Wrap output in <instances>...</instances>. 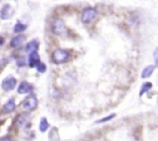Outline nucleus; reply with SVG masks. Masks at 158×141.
<instances>
[{
    "label": "nucleus",
    "instance_id": "nucleus-5",
    "mask_svg": "<svg viewBox=\"0 0 158 141\" xmlns=\"http://www.w3.org/2000/svg\"><path fill=\"white\" fill-rule=\"evenodd\" d=\"M17 80L12 76H9V77H6L4 80L2 82V88L5 91H12L15 88V85H16Z\"/></svg>",
    "mask_w": 158,
    "mask_h": 141
},
{
    "label": "nucleus",
    "instance_id": "nucleus-11",
    "mask_svg": "<svg viewBox=\"0 0 158 141\" xmlns=\"http://www.w3.org/2000/svg\"><path fill=\"white\" fill-rule=\"evenodd\" d=\"M40 62V56L37 52H32L29 55V65L31 68H34Z\"/></svg>",
    "mask_w": 158,
    "mask_h": 141
},
{
    "label": "nucleus",
    "instance_id": "nucleus-17",
    "mask_svg": "<svg viewBox=\"0 0 158 141\" xmlns=\"http://www.w3.org/2000/svg\"><path fill=\"white\" fill-rule=\"evenodd\" d=\"M26 26L25 24H23V23H20V22H18V23H16V24L13 27V31L15 33H22L23 32V31L26 30Z\"/></svg>",
    "mask_w": 158,
    "mask_h": 141
},
{
    "label": "nucleus",
    "instance_id": "nucleus-3",
    "mask_svg": "<svg viewBox=\"0 0 158 141\" xmlns=\"http://www.w3.org/2000/svg\"><path fill=\"white\" fill-rule=\"evenodd\" d=\"M97 12L95 9L91 7L86 8L81 14V21L83 23H89L97 17Z\"/></svg>",
    "mask_w": 158,
    "mask_h": 141
},
{
    "label": "nucleus",
    "instance_id": "nucleus-13",
    "mask_svg": "<svg viewBox=\"0 0 158 141\" xmlns=\"http://www.w3.org/2000/svg\"><path fill=\"white\" fill-rule=\"evenodd\" d=\"M156 66H154V65H149V66L146 67L143 70L141 73V77L142 78H148V77H151V74L154 73V70H155Z\"/></svg>",
    "mask_w": 158,
    "mask_h": 141
},
{
    "label": "nucleus",
    "instance_id": "nucleus-9",
    "mask_svg": "<svg viewBox=\"0 0 158 141\" xmlns=\"http://www.w3.org/2000/svg\"><path fill=\"white\" fill-rule=\"evenodd\" d=\"M39 45H40V43L36 40H31L26 45V49H25L26 52L29 53V54L32 52H36L37 50L39 49Z\"/></svg>",
    "mask_w": 158,
    "mask_h": 141
},
{
    "label": "nucleus",
    "instance_id": "nucleus-16",
    "mask_svg": "<svg viewBox=\"0 0 158 141\" xmlns=\"http://www.w3.org/2000/svg\"><path fill=\"white\" fill-rule=\"evenodd\" d=\"M152 87L153 85L151 82H145V83H143L140 90V94H139L140 96H142L144 93L148 92L149 90H151L152 88Z\"/></svg>",
    "mask_w": 158,
    "mask_h": 141
},
{
    "label": "nucleus",
    "instance_id": "nucleus-4",
    "mask_svg": "<svg viewBox=\"0 0 158 141\" xmlns=\"http://www.w3.org/2000/svg\"><path fill=\"white\" fill-rule=\"evenodd\" d=\"M23 108H26V110L32 111V110L35 109L38 105V99L34 95H30L25 99V100L23 101Z\"/></svg>",
    "mask_w": 158,
    "mask_h": 141
},
{
    "label": "nucleus",
    "instance_id": "nucleus-22",
    "mask_svg": "<svg viewBox=\"0 0 158 141\" xmlns=\"http://www.w3.org/2000/svg\"><path fill=\"white\" fill-rule=\"evenodd\" d=\"M157 49H156L155 52H154V59H155L156 64H157Z\"/></svg>",
    "mask_w": 158,
    "mask_h": 141
},
{
    "label": "nucleus",
    "instance_id": "nucleus-14",
    "mask_svg": "<svg viewBox=\"0 0 158 141\" xmlns=\"http://www.w3.org/2000/svg\"><path fill=\"white\" fill-rule=\"evenodd\" d=\"M49 124L46 118L43 117L41 119H40V130L42 132V133H45V132L47 130V129L49 128Z\"/></svg>",
    "mask_w": 158,
    "mask_h": 141
},
{
    "label": "nucleus",
    "instance_id": "nucleus-23",
    "mask_svg": "<svg viewBox=\"0 0 158 141\" xmlns=\"http://www.w3.org/2000/svg\"><path fill=\"white\" fill-rule=\"evenodd\" d=\"M0 124H1V122H0Z\"/></svg>",
    "mask_w": 158,
    "mask_h": 141
},
{
    "label": "nucleus",
    "instance_id": "nucleus-8",
    "mask_svg": "<svg viewBox=\"0 0 158 141\" xmlns=\"http://www.w3.org/2000/svg\"><path fill=\"white\" fill-rule=\"evenodd\" d=\"M33 89V86L31 85L30 83H29L28 82H21V84L19 85V86L18 87V91L19 94H26V93L29 92L32 90Z\"/></svg>",
    "mask_w": 158,
    "mask_h": 141
},
{
    "label": "nucleus",
    "instance_id": "nucleus-19",
    "mask_svg": "<svg viewBox=\"0 0 158 141\" xmlns=\"http://www.w3.org/2000/svg\"><path fill=\"white\" fill-rule=\"evenodd\" d=\"M35 68H36L37 71L40 73H44L45 71H46V66L44 63L40 61L38 64L35 66Z\"/></svg>",
    "mask_w": 158,
    "mask_h": 141
},
{
    "label": "nucleus",
    "instance_id": "nucleus-15",
    "mask_svg": "<svg viewBox=\"0 0 158 141\" xmlns=\"http://www.w3.org/2000/svg\"><path fill=\"white\" fill-rule=\"evenodd\" d=\"M49 139L50 141H59L60 140V135L58 130L56 128H52L49 133Z\"/></svg>",
    "mask_w": 158,
    "mask_h": 141
},
{
    "label": "nucleus",
    "instance_id": "nucleus-6",
    "mask_svg": "<svg viewBox=\"0 0 158 141\" xmlns=\"http://www.w3.org/2000/svg\"><path fill=\"white\" fill-rule=\"evenodd\" d=\"M14 14V9L9 4H6L0 10V18L3 20H9Z\"/></svg>",
    "mask_w": 158,
    "mask_h": 141
},
{
    "label": "nucleus",
    "instance_id": "nucleus-10",
    "mask_svg": "<svg viewBox=\"0 0 158 141\" xmlns=\"http://www.w3.org/2000/svg\"><path fill=\"white\" fill-rule=\"evenodd\" d=\"M15 103L13 99H10L2 106V111L5 113H11L15 110Z\"/></svg>",
    "mask_w": 158,
    "mask_h": 141
},
{
    "label": "nucleus",
    "instance_id": "nucleus-7",
    "mask_svg": "<svg viewBox=\"0 0 158 141\" xmlns=\"http://www.w3.org/2000/svg\"><path fill=\"white\" fill-rule=\"evenodd\" d=\"M30 119L31 118L28 113H21V114L19 115L16 118L17 125L20 127L26 126H27L28 124H29V122H30Z\"/></svg>",
    "mask_w": 158,
    "mask_h": 141
},
{
    "label": "nucleus",
    "instance_id": "nucleus-18",
    "mask_svg": "<svg viewBox=\"0 0 158 141\" xmlns=\"http://www.w3.org/2000/svg\"><path fill=\"white\" fill-rule=\"evenodd\" d=\"M115 116H116V114L113 113V114L109 115V116H106V117L102 118V119L97 120V122H96V123H103V122H108V121H110V120H111V119H114Z\"/></svg>",
    "mask_w": 158,
    "mask_h": 141
},
{
    "label": "nucleus",
    "instance_id": "nucleus-20",
    "mask_svg": "<svg viewBox=\"0 0 158 141\" xmlns=\"http://www.w3.org/2000/svg\"><path fill=\"white\" fill-rule=\"evenodd\" d=\"M0 141H12L9 136H3V137L0 138Z\"/></svg>",
    "mask_w": 158,
    "mask_h": 141
},
{
    "label": "nucleus",
    "instance_id": "nucleus-12",
    "mask_svg": "<svg viewBox=\"0 0 158 141\" xmlns=\"http://www.w3.org/2000/svg\"><path fill=\"white\" fill-rule=\"evenodd\" d=\"M25 36L23 35H17L14 37L10 41V46L12 47H17V46H20L23 42L25 41Z\"/></svg>",
    "mask_w": 158,
    "mask_h": 141
},
{
    "label": "nucleus",
    "instance_id": "nucleus-2",
    "mask_svg": "<svg viewBox=\"0 0 158 141\" xmlns=\"http://www.w3.org/2000/svg\"><path fill=\"white\" fill-rule=\"evenodd\" d=\"M51 29L52 32L55 35H62L66 33V25H65L64 21L62 19L57 18L53 20L51 25Z\"/></svg>",
    "mask_w": 158,
    "mask_h": 141
},
{
    "label": "nucleus",
    "instance_id": "nucleus-1",
    "mask_svg": "<svg viewBox=\"0 0 158 141\" xmlns=\"http://www.w3.org/2000/svg\"><path fill=\"white\" fill-rule=\"evenodd\" d=\"M69 57V54L68 51L63 49H57L52 53V61L56 64H63L68 60Z\"/></svg>",
    "mask_w": 158,
    "mask_h": 141
},
{
    "label": "nucleus",
    "instance_id": "nucleus-21",
    "mask_svg": "<svg viewBox=\"0 0 158 141\" xmlns=\"http://www.w3.org/2000/svg\"><path fill=\"white\" fill-rule=\"evenodd\" d=\"M4 42H5L4 38L2 37H0V46H2V45L3 44V43H4Z\"/></svg>",
    "mask_w": 158,
    "mask_h": 141
}]
</instances>
